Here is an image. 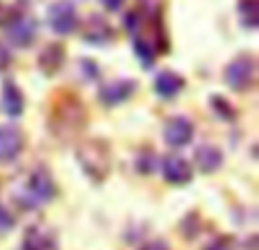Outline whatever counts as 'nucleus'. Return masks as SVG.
<instances>
[{
    "mask_svg": "<svg viewBox=\"0 0 259 250\" xmlns=\"http://www.w3.org/2000/svg\"><path fill=\"white\" fill-rule=\"evenodd\" d=\"M75 157L80 161L82 171L91 180H96V182H103L109 175V171H112V152H109V146L103 139H87V141H82L77 146Z\"/></svg>",
    "mask_w": 259,
    "mask_h": 250,
    "instance_id": "obj_1",
    "label": "nucleus"
},
{
    "mask_svg": "<svg viewBox=\"0 0 259 250\" xmlns=\"http://www.w3.org/2000/svg\"><path fill=\"white\" fill-rule=\"evenodd\" d=\"M53 196H55L53 175L46 169H36L27 178V184L23 189V205H25V210H34V207L48 202Z\"/></svg>",
    "mask_w": 259,
    "mask_h": 250,
    "instance_id": "obj_2",
    "label": "nucleus"
},
{
    "mask_svg": "<svg viewBox=\"0 0 259 250\" xmlns=\"http://www.w3.org/2000/svg\"><path fill=\"white\" fill-rule=\"evenodd\" d=\"M53 128L57 132V137H71V134L80 132L84 128V109H82V105L73 103V100L64 103L55 114Z\"/></svg>",
    "mask_w": 259,
    "mask_h": 250,
    "instance_id": "obj_3",
    "label": "nucleus"
},
{
    "mask_svg": "<svg viewBox=\"0 0 259 250\" xmlns=\"http://www.w3.org/2000/svg\"><path fill=\"white\" fill-rule=\"evenodd\" d=\"M225 82H228L230 89L234 91H248L255 85V62L252 57L243 55L237 57L228 68H225Z\"/></svg>",
    "mask_w": 259,
    "mask_h": 250,
    "instance_id": "obj_4",
    "label": "nucleus"
},
{
    "mask_svg": "<svg viewBox=\"0 0 259 250\" xmlns=\"http://www.w3.org/2000/svg\"><path fill=\"white\" fill-rule=\"evenodd\" d=\"M48 23L53 27V32H57V34H71L77 27V14L73 0H57L48 9Z\"/></svg>",
    "mask_w": 259,
    "mask_h": 250,
    "instance_id": "obj_5",
    "label": "nucleus"
},
{
    "mask_svg": "<svg viewBox=\"0 0 259 250\" xmlns=\"http://www.w3.org/2000/svg\"><path fill=\"white\" fill-rule=\"evenodd\" d=\"M5 25H7V39L14 46H30L36 36V21L27 14H12Z\"/></svg>",
    "mask_w": 259,
    "mask_h": 250,
    "instance_id": "obj_6",
    "label": "nucleus"
},
{
    "mask_svg": "<svg viewBox=\"0 0 259 250\" xmlns=\"http://www.w3.org/2000/svg\"><path fill=\"white\" fill-rule=\"evenodd\" d=\"M82 39L94 46H105L114 39V30L103 16L91 14V16L87 18V23L82 25Z\"/></svg>",
    "mask_w": 259,
    "mask_h": 250,
    "instance_id": "obj_7",
    "label": "nucleus"
},
{
    "mask_svg": "<svg viewBox=\"0 0 259 250\" xmlns=\"http://www.w3.org/2000/svg\"><path fill=\"white\" fill-rule=\"evenodd\" d=\"M164 139L168 146L182 148L193 139V123L184 116H175L164 125Z\"/></svg>",
    "mask_w": 259,
    "mask_h": 250,
    "instance_id": "obj_8",
    "label": "nucleus"
},
{
    "mask_svg": "<svg viewBox=\"0 0 259 250\" xmlns=\"http://www.w3.org/2000/svg\"><path fill=\"white\" fill-rule=\"evenodd\" d=\"M161 175L170 184H187L191 180V166L180 155H166L161 159Z\"/></svg>",
    "mask_w": 259,
    "mask_h": 250,
    "instance_id": "obj_9",
    "label": "nucleus"
},
{
    "mask_svg": "<svg viewBox=\"0 0 259 250\" xmlns=\"http://www.w3.org/2000/svg\"><path fill=\"white\" fill-rule=\"evenodd\" d=\"M134 91H137V82L127 80V77H121V80H114L100 89V100H103L107 107H114V105L125 103Z\"/></svg>",
    "mask_w": 259,
    "mask_h": 250,
    "instance_id": "obj_10",
    "label": "nucleus"
},
{
    "mask_svg": "<svg viewBox=\"0 0 259 250\" xmlns=\"http://www.w3.org/2000/svg\"><path fill=\"white\" fill-rule=\"evenodd\" d=\"M23 150V134L14 125H0V159L12 161Z\"/></svg>",
    "mask_w": 259,
    "mask_h": 250,
    "instance_id": "obj_11",
    "label": "nucleus"
},
{
    "mask_svg": "<svg viewBox=\"0 0 259 250\" xmlns=\"http://www.w3.org/2000/svg\"><path fill=\"white\" fill-rule=\"evenodd\" d=\"M64 57H66V50H64V46L48 44L39 53V68L46 73V75H55V73L62 68Z\"/></svg>",
    "mask_w": 259,
    "mask_h": 250,
    "instance_id": "obj_12",
    "label": "nucleus"
},
{
    "mask_svg": "<svg viewBox=\"0 0 259 250\" xmlns=\"http://www.w3.org/2000/svg\"><path fill=\"white\" fill-rule=\"evenodd\" d=\"M196 166L202 171V173H214L219 171V166L223 164V152L216 146H200L196 150Z\"/></svg>",
    "mask_w": 259,
    "mask_h": 250,
    "instance_id": "obj_13",
    "label": "nucleus"
},
{
    "mask_svg": "<svg viewBox=\"0 0 259 250\" xmlns=\"http://www.w3.org/2000/svg\"><path fill=\"white\" fill-rule=\"evenodd\" d=\"M3 109L7 116L16 118L23 114V94L12 80H5L3 85Z\"/></svg>",
    "mask_w": 259,
    "mask_h": 250,
    "instance_id": "obj_14",
    "label": "nucleus"
},
{
    "mask_svg": "<svg viewBox=\"0 0 259 250\" xmlns=\"http://www.w3.org/2000/svg\"><path fill=\"white\" fill-rule=\"evenodd\" d=\"M184 80L173 71H164L157 75L155 80V91L161 96V98H175V96L182 91Z\"/></svg>",
    "mask_w": 259,
    "mask_h": 250,
    "instance_id": "obj_15",
    "label": "nucleus"
},
{
    "mask_svg": "<svg viewBox=\"0 0 259 250\" xmlns=\"http://www.w3.org/2000/svg\"><path fill=\"white\" fill-rule=\"evenodd\" d=\"M23 250H57V241L50 232L41 228H32L25 237V243H23Z\"/></svg>",
    "mask_w": 259,
    "mask_h": 250,
    "instance_id": "obj_16",
    "label": "nucleus"
},
{
    "mask_svg": "<svg viewBox=\"0 0 259 250\" xmlns=\"http://www.w3.org/2000/svg\"><path fill=\"white\" fill-rule=\"evenodd\" d=\"M239 18L248 30H255L259 23V0H241L239 3Z\"/></svg>",
    "mask_w": 259,
    "mask_h": 250,
    "instance_id": "obj_17",
    "label": "nucleus"
},
{
    "mask_svg": "<svg viewBox=\"0 0 259 250\" xmlns=\"http://www.w3.org/2000/svg\"><path fill=\"white\" fill-rule=\"evenodd\" d=\"M12 228H14V216L0 205V234L12 232Z\"/></svg>",
    "mask_w": 259,
    "mask_h": 250,
    "instance_id": "obj_18",
    "label": "nucleus"
},
{
    "mask_svg": "<svg viewBox=\"0 0 259 250\" xmlns=\"http://www.w3.org/2000/svg\"><path fill=\"white\" fill-rule=\"evenodd\" d=\"M141 250H168V243H166L164 239H152V241H148Z\"/></svg>",
    "mask_w": 259,
    "mask_h": 250,
    "instance_id": "obj_19",
    "label": "nucleus"
},
{
    "mask_svg": "<svg viewBox=\"0 0 259 250\" xmlns=\"http://www.w3.org/2000/svg\"><path fill=\"white\" fill-rule=\"evenodd\" d=\"M9 18H12V9H9L7 5H5L3 0H0V25H5V23H7Z\"/></svg>",
    "mask_w": 259,
    "mask_h": 250,
    "instance_id": "obj_20",
    "label": "nucleus"
},
{
    "mask_svg": "<svg viewBox=\"0 0 259 250\" xmlns=\"http://www.w3.org/2000/svg\"><path fill=\"white\" fill-rule=\"evenodd\" d=\"M7 64H9V53L3 48V46H0V68H5Z\"/></svg>",
    "mask_w": 259,
    "mask_h": 250,
    "instance_id": "obj_21",
    "label": "nucleus"
},
{
    "mask_svg": "<svg viewBox=\"0 0 259 250\" xmlns=\"http://www.w3.org/2000/svg\"><path fill=\"white\" fill-rule=\"evenodd\" d=\"M205 250H230L228 246H223V241H214V243H209Z\"/></svg>",
    "mask_w": 259,
    "mask_h": 250,
    "instance_id": "obj_22",
    "label": "nucleus"
},
{
    "mask_svg": "<svg viewBox=\"0 0 259 250\" xmlns=\"http://www.w3.org/2000/svg\"><path fill=\"white\" fill-rule=\"evenodd\" d=\"M105 5H107L109 9H116L118 5H121V0H105Z\"/></svg>",
    "mask_w": 259,
    "mask_h": 250,
    "instance_id": "obj_23",
    "label": "nucleus"
},
{
    "mask_svg": "<svg viewBox=\"0 0 259 250\" xmlns=\"http://www.w3.org/2000/svg\"><path fill=\"white\" fill-rule=\"evenodd\" d=\"M34 3H41V0H23V5H34Z\"/></svg>",
    "mask_w": 259,
    "mask_h": 250,
    "instance_id": "obj_24",
    "label": "nucleus"
},
{
    "mask_svg": "<svg viewBox=\"0 0 259 250\" xmlns=\"http://www.w3.org/2000/svg\"><path fill=\"white\" fill-rule=\"evenodd\" d=\"M21 250H23V248H21Z\"/></svg>",
    "mask_w": 259,
    "mask_h": 250,
    "instance_id": "obj_25",
    "label": "nucleus"
}]
</instances>
